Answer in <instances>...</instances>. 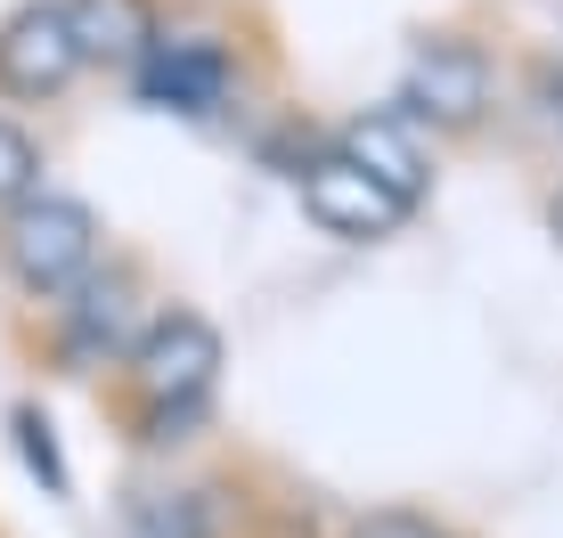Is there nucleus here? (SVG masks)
<instances>
[{
    "mask_svg": "<svg viewBox=\"0 0 563 538\" xmlns=\"http://www.w3.org/2000/svg\"><path fill=\"white\" fill-rule=\"evenodd\" d=\"M74 42H82V66H140V57L164 42V9L155 0H66Z\"/></svg>",
    "mask_w": 563,
    "mask_h": 538,
    "instance_id": "1a4fd4ad",
    "label": "nucleus"
},
{
    "mask_svg": "<svg viewBox=\"0 0 563 538\" xmlns=\"http://www.w3.org/2000/svg\"><path fill=\"white\" fill-rule=\"evenodd\" d=\"M74 74H82V42H74L66 0H16L0 16V99L49 107L74 90Z\"/></svg>",
    "mask_w": 563,
    "mask_h": 538,
    "instance_id": "20e7f679",
    "label": "nucleus"
},
{
    "mask_svg": "<svg viewBox=\"0 0 563 538\" xmlns=\"http://www.w3.org/2000/svg\"><path fill=\"white\" fill-rule=\"evenodd\" d=\"M99 245H107L99 213H90L82 197H66V188H33L25 204L0 213V269H9V285L33 294V302L74 294V285L99 269Z\"/></svg>",
    "mask_w": 563,
    "mask_h": 538,
    "instance_id": "f257e3e1",
    "label": "nucleus"
},
{
    "mask_svg": "<svg viewBox=\"0 0 563 538\" xmlns=\"http://www.w3.org/2000/svg\"><path fill=\"white\" fill-rule=\"evenodd\" d=\"M295 197H302V213L319 221L327 237H343V245H384V237L409 228V204H400L393 188H376L360 164H343L335 147L295 164Z\"/></svg>",
    "mask_w": 563,
    "mask_h": 538,
    "instance_id": "39448f33",
    "label": "nucleus"
},
{
    "mask_svg": "<svg viewBox=\"0 0 563 538\" xmlns=\"http://www.w3.org/2000/svg\"><path fill=\"white\" fill-rule=\"evenodd\" d=\"M9 425H16V457L33 466V482H42L49 497H74V473H66V457H57V433H49V416L25 400V408H16Z\"/></svg>",
    "mask_w": 563,
    "mask_h": 538,
    "instance_id": "9b49d317",
    "label": "nucleus"
},
{
    "mask_svg": "<svg viewBox=\"0 0 563 538\" xmlns=\"http://www.w3.org/2000/svg\"><path fill=\"white\" fill-rule=\"evenodd\" d=\"M335 156L360 164L376 188H393L409 213L433 197V156H424V131H417L400 107H367V114H352V123H335Z\"/></svg>",
    "mask_w": 563,
    "mask_h": 538,
    "instance_id": "423d86ee",
    "label": "nucleus"
},
{
    "mask_svg": "<svg viewBox=\"0 0 563 538\" xmlns=\"http://www.w3.org/2000/svg\"><path fill=\"white\" fill-rule=\"evenodd\" d=\"M548 221H555V237H563V197H555V213H548Z\"/></svg>",
    "mask_w": 563,
    "mask_h": 538,
    "instance_id": "2eb2a0df",
    "label": "nucleus"
},
{
    "mask_svg": "<svg viewBox=\"0 0 563 538\" xmlns=\"http://www.w3.org/2000/svg\"><path fill=\"white\" fill-rule=\"evenodd\" d=\"M490 49L465 42V33H424L409 49V74H400V114L424 131H482V114H490Z\"/></svg>",
    "mask_w": 563,
    "mask_h": 538,
    "instance_id": "7ed1b4c3",
    "label": "nucleus"
},
{
    "mask_svg": "<svg viewBox=\"0 0 563 538\" xmlns=\"http://www.w3.org/2000/svg\"><path fill=\"white\" fill-rule=\"evenodd\" d=\"M140 278L131 269H90L82 285L66 294V359L74 368H107V359H131V343H140Z\"/></svg>",
    "mask_w": 563,
    "mask_h": 538,
    "instance_id": "0eeeda50",
    "label": "nucleus"
},
{
    "mask_svg": "<svg viewBox=\"0 0 563 538\" xmlns=\"http://www.w3.org/2000/svg\"><path fill=\"white\" fill-rule=\"evenodd\" d=\"M539 107H548V123L563 131V66H539Z\"/></svg>",
    "mask_w": 563,
    "mask_h": 538,
    "instance_id": "4468645a",
    "label": "nucleus"
},
{
    "mask_svg": "<svg viewBox=\"0 0 563 538\" xmlns=\"http://www.w3.org/2000/svg\"><path fill=\"white\" fill-rule=\"evenodd\" d=\"M131 538H205V490H131Z\"/></svg>",
    "mask_w": 563,
    "mask_h": 538,
    "instance_id": "9d476101",
    "label": "nucleus"
},
{
    "mask_svg": "<svg viewBox=\"0 0 563 538\" xmlns=\"http://www.w3.org/2000/svg\"><path fill=\"white\" fill-rule=\"evenodd\" d=\"M131 74H140V99L164 114H212L229 99V49L221 42H155Z\"/></svg>",
    "mask_w": 563,
    "mask_h": 538,
    "instance_id": "6e6552de",
    "label": "nucleus"
},
{
    "mask_svg": "<svg viewBox=\"0 0 563 538\" xmlns=\"http://www.w3.org/2000/svg\"><path fill=\"white\" fill-rule=\"evenodd\" d=\"M33 188H42V139H33L16 114H0V213L25 204Z\"/></svg>",
    "mask_w": 563,
    "mask_h": 538,
    "instance_id": "f8f14e48",
    "label": "nucleus"
},
{
    "mask_svg": "<svg viewBox=\"0 0 563 538\" xmlns=\"http://www.w3.org/2000/svg\"><path fill=\"white\" fill-rule=\"evenodd\" d=\"M229 351H221V326L205 311H155L140 326V343H131L123 376L131 392H140V408H212V383H221Z\"/></svg>",
    "mask_w": 563,
    "mask_h": 538,
    "instance_id": "f03ea898",
    "label": "nucleus"
},
{
    "mask_svg": "<svg viewBox=\"0 0 563 538\" xmlns=\"http://www.w3.org/2000/svg\"><path fill=\"white\" fill-rule=\"evenodd\" d=\"M352 538H450L433 523V514H417V506H376V514H360Z\"/></svg>",
    "mask_w": 563,
    "mask_h": 538,
    "instance_id": "ddd939ff",
    "label": "nucleus"
}]
</instances>
